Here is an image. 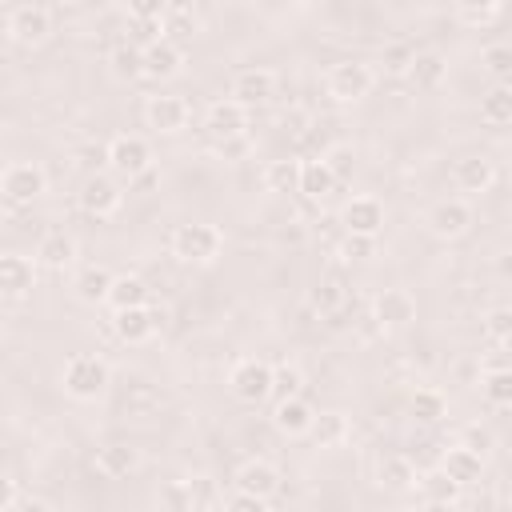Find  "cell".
Wrapping results in <instances>:
<instances>
[{
    "label": "cell",
    "mask_w": 512,
    "mask_h": 512,
    "mask_svg": "<svg viewBox=\"0 0 512 512\" xmlns=\"http://www.w3.org/2000/svg\"><path fill=\"white\" fill-rule=\"evenodd\" d=\"M60 384H64V392L72 400H100L108 392V384H112V368H108V360H100L92 352H80V356H72L64 364Z\"/></svg>",
    "instance_id": "6da1fadb"
},
{
    "label": "cell",
    "mask_w": 512,
    "mask_h": 512,
    "mask_svg": "<svg viewBox=\"0 0 512 512\" xmlns=\"http://www.w3.org/2000/svg\"><path fill=\"white\" fill-rule=\"evenodd\" d=\"M220 248H224V236L212 224L192 220V224H176V232H172V256L184 264H212L220 256Z\"/></svg>",
    "instance_id": "7a4b0ae2"
},
{
    "label": "cell",
    "mask_w": 512,
    "mask_h": 512,
    "mask_svg": "<svg viewBox=\"0 0 512 512\" xmlns=\"http://www.w3.org/2000/svg\"><path fill=\"white\" fill-rule=\"evenodd\" d=\"M372 84H376V72H372L368 60H340V64L328 68V80H324L328 96L340 100V104L364 100V96L372 92Z\"/></svg>",
    "instance_id": "3957f363"
},
{
    "label": "cell",
    "mask_w": 512,
    "mask_h": 512,
    "mask_svg": "<svg viewBox=\"0 0 512 512\" xmlns=\"http://www.w3.org/2000/svg\"><path fill=\"white\" fill-rule=\"evenodd\" d=\"M108 168L120 180H140L152 168V144L136 132H120L108 140Z\"/></svg>",
    "instance_id": "277c9868"
},
{
    "label": "cell",
    "mask_w": 512,
    "mask_h": 512,
    "mask_svg": "<svg viewBox=\"0 0 512 512\" xmlns=\"http://www.w3.org/2000/svg\"><path fill=\"white\" fill-rule=\"evenodd\" d=\"M228 388L240 404H260L272 396V364L268 360H256V356H244L232 364L228 372Z\"/></svg>",
    "instance_id": "5b68a950"
},
{
    "label": "cell",
    "mask_w": 512,
    "mask_h": 512,
    "mask_svg": "<svg viewBox=\"0 0 512 512\" xmlns=\"http://www.w3.org/2000/svg\"><path fill=\"white\" fill-rule=\"evenodd\" d=\"M0 192H4L8 204H32L36 196L48 192V172L40 164H32V160H16V164L4 168Z\"/></svg>",
    "instance_id": "8992f818"
},
{
    "label": "cell",
    "mask_w": 512,
    "mask_h": 512,
    "mask_svg": "<svg viewBox=\"0 0 512 512\" xmlns=\"http://www.w3.org/2000/svg\"><path fill=\"white\" fill-rule=\"evenodd\" d=\"M4 28H8V36H12L16 44L36 48V44H44L48 32H52V8H44V4H16V8L8 12Z\"/></svg>",
    "instance_id": "52a82bcc"
},
{
    "label": "cell",
    "mask_w": 512,
    "mask_h": 512,
    "mask_svg": "<svg viewBox=\"0 0 512 512\" xmlns=\"http://www.w3.org/2000/svg\"><path fill=\"white\" fill-rule=\"evenodd\" d=\"M204 132L212 136V144L244 140V132H248V108H240L232 96L228 100H212L208 112H204Z\"/></svg>",
    "instance_id": "ba28073f"
},
{
    "label": "cell",
    "mask_w": 512,
    "mask_h": 512,
    "mask_svg": "<svg viewBox=\"0 0 512 512\" xmlns=\"http://www.w3.org/2000/svg\"><path fill=\"white\" fill-rule=\"evenodd\" d=\"M428 232L436 236V240H460L468 228H472V208H468V200H456V196H448V200H436L432 208H428Z\"/></svg>",
    "instance_id": "9c48e42d"
},
{
    "label": "cell",
    "mask_w": 512,
    "mask_h": 512,
    "mask_svg": "<svg viewBox=\"0 0 512 512\" xmlns=\"http://www.w3.org/2000/svg\"><path fill=\"white\" fill-rule=\"evenodd\" d=\"M272 92H276V76H272V68L248 64V68H240V72L232 76V100H236L240 108H256V104L272 100Z\"/></svg>",
    "instance_id": "30bf717a"
},
{
    "label": "cell",
    "mask_w": 512,
    "mask_h": 512,
    "mask_svg": "<svg viewBox=\"0 0 512 512\" xmlns=\"http://www.w3.org/2000/svg\"><path fill=\"white\" fill-rule=\"evenodd\" d=\"M188 100L184 96H152L148 104H144V120H148V128L152 132H160V136H176V132H184L188 128Z\"/></svg>",
    "instance_id": "8fae6325"
},
{
    "label": "cell",
    "mask_w": 512,
    "mask_h": 512,
    "mask_svg": "<svg viewBox=\"0 0 512 512\" xmlns=\"http://www.w3.org/2000/svg\"><path fill=\"white\" fill-rule=\"evenodd\" d=\"M120 204H124L120 180H112V176H104V172H96V176L84 180V188H80V208H84L88 216H112Z\"/></svg>",
    "instance_id": "7c38bea8"
},
{
    "label": "cell",
    "mask_w": 512,
    "mask_h": 512,
    "mask_svg": "<svg viewBox=\"0 0 512 512\" xmlns=\"http://www.w3.org/2000/svg\"><path fill=\"white\" fill-rule=\"evenodd\" d=\"M372 320L380 328H408L416 320V300L412 292L404 288H384L376 300H372Z\"/></svg>",
    "instance_id": "4fadbf2b"
},
{
    "label": "cell",
    "mask_w": 512,
    "mask_h": 512,
    "mask_svg": "<svg viewBox=\"0 0 512 512\" xmlns=\"http://www.w3.org/2000/svg\"><path fill=\"white\" fill-rule=\"evenodd\" d=\"M340 216H344L348 236H372L376 240L380 228H384V204L376 196H352Z\"/></svg>",
    "instance_id": "5bb4252c"
},
{
    "label": "cell",
    "mask_w": 512,
    "mask_h": 512,
    "mask_svg": "<svg viewBox=\"0 0 512 512\" xmlns=\"http://www.w3.org/2000/svg\"><path fill=\"white\" fill-rule=\"evenodd\" d=\"M236 492H248V496H260V500H272L276 492H280V472H276V464H268V460H244L240 468H236Z\"/></svg>",
    "instance_id": "9a60e30c"
},
{
    "label": "cell",
    "mask_w": 512,
    "mask_h": 512,
    "mask_svg": "<svg viewBox=\"0 0 512 512\" xmlns=\"http://www.w3.org/2000/svg\"><path fill=\"white\" fill-rule=\"evenodd\" d=\"M184 72V48L172 44V40H152L144 44V76L148 80H172Z\"/></svg>",
    "instance_id": "2e32d148"
},
{
    "label": "cell",
    "mask_w": 512,
    "mask_h": 512,
    "mask_svg": "<svg viewBox=\"0 0 512 512\" xmlns=\"http://www.w3.org/2000/svg\"><path fill=\"white\" fill-rule=\"evenodd\" d=\"M36 288V260L20 252L0 256V296H28Z\"/></svg>",
    "instance_id": "e0dca14e"
},
{
    "label": "cell",
    "mask_w": 512,
    "mask_h": 512,
    "mask_svg": "<svg viewBox=\"0 0 512 512\" xmlns=\"http://www.w3.org/2000/svg\"><path fill=\"white\" fill-rule=\"evenodd\" d=\"M416 488H420V500L428 504V508H456V500H460V484L436 464V468H428V472H420L416 476Z\"/></svg>",
    "instance_id": "ac0fdd59"
},
{
    "label": "cell",
    "mask_w": 512,
    "mask_h": 512,
    "mask_svg": "<svg viewBox=\"0 0 512 512\" xmlns=\"http://www.w3.org/2000/svg\"><path fill=\"white\" fill-rule=\"evenodd\" d=\"M112 328H116V336L124 340V344H144V340H152V332L160 328V316L144 304V308H124V312H116L112 316Z\"/></svg>",
    "instance_id": "d6986e66"
},
{
    "label": "cell",
    "mask_w": 512,
    "mask_h": 512,
    "mask_svg": "<svg viewBox=\"0 0 512 512\" xmlns=\"http://www.w3.org/2000/svg\"><path fill=\"white\" fill-rule=\"evenodd\" d=\"M136 468H140V448H132V444H124V440H112V444H104V448L96 452V472L108 476V480H124V476H132Z\"/></svg>",
    "instance_id": "ffe728a7"
},
{
    "label": "cell",
    "mask_w": 512,
    "mask_h": 512,
    "mask_svg": "<svg viewBox=\"0 0 512 512\" xmlns=\"http://www.w3.org/2000/svg\"><path fill=\"white\" fill-rule=\"evenodd\" d=\"M72 260H76V240H72L64 228H52V232L40 236V244H36V264H40V268L64 272Z\"/></svg>",
    "instance_id": "44dd1931"
},
{
    "label": "cell",
    "mask_w": 512,
    "mask_h": 512,
    "mask_svg": "<svg viewBox=\"0 0 512 512\" xmlns=\"http://www.w3.org/2000/svg\"><path fill=\"white\" fill-rule=\"evenodd\" d=\"M452 180L460 192H488L496 184V164L488 156H464V160H456Z\"/></svg>",
    "instance_id": "7402d4cb"
},
{
    "label": "cell",
    "mask_w": 512,
    "mask_h": 512,
    "mask_svg": "<svg viewBox=\"0 0 512 512\" xmlns=\"http://www.w3.org/2000/svg\"><path fill=\"white\" fill-rule=\"evenodd\" d=\"M440 468H444L460 488H468V484H480V480H484V456L468 452L464 444H452V448L444 452Z\"/></svg>",
    "instance_id": "603a6c76"
},
{
    "label": "cell",
    "mask_w": 512,
    "mask_h": 512,
    "mask_svg": "<svg viewBox=\"0 0 512 512\" xmlns=\"http://www.w3.org/2000/svg\"><path fill=\"white\" fill-rule=\"evenodd\" d=\"M404 76L412 80V88L432 92V88L444 84V76H448V60H444L440 52H412V64H408Z\"/></svg>",
    "instance_id": "cb8c5ba5"
},
{
    "label": "cell",
    "mask_w": 512,
    "mask_h": 512,
    "mask_svg": "<svg viewBox=\"0 0 512 512\" xmlns=\"http://www.w3.org/2000/svg\"><path fill=\"white\" fill-rule=\"evenodd\" d=\"M332 188H336V176L328 172V164L320 156L300 160V168H296V192H304L308 200H324Z\"/></svg>",
    "instance_id": "d4e9b609"
},
{
    "label": "cell",
    "mask_w": 512,
    "mask_h": 512,
    "mask_svg": "<svg viewBox=\"0 0 512 512\" xmlns=\"http://www.w3.org/2000/svg\"><path fill=\"white\" fill-rule=\"evenodd\" d=\"M312 404L304 396H292V400H276L272 408V424L284 432V436H308V424H312Z\"/></svg>",
    "instance_id": "484cf974"
},
{
    "label": "cell",
    "mask_w": 512,
    "mask_h": 512,
    "mask_svg": "<svg viewBox=\"0 0 512 512\" xmlns=\"http://www.w3.org/2000/svg\"><path fill=\"white\" fill-rule=\"evenodd\" d=\"M308 436L316 440V448H340L348 436H352V424L344 412L328 408V412H316L312 424H308Z\"/></svg>",
    "instance_id": "4316f807"
},
{
    "label": "cell",
    "mask_w": 512,
    "mask_h": 512,
    "mask_svg": "<svg viewBox=\"0 0 512 512\" xmlns=\"http://www.w3.org/2000/svg\"><path fill=\"white\" fill-rule=\"evenodd\" d=\"M200 32V12L192 4H164V16H160V36L180 44L188 36Z\"/></svg>",
    "instance_id": "83f0119b"
},
{
    "label": "cell",
    "mask_w": 512,
    "mask_h": 512,
    "mask_svg": "<svg viewBox=\"0 0 512 512\" xmlns=\"http://www.w3.org/2000/svg\"><path fill=\"white\" fill-rule=\"evenodd\" d=\"M416 464L408 460V456H384L380 464H376V484L380 488H388V492H412L416 488Z\"/></svg>",
    "instance_id": "f1b7e54d"
},
{
    "label": "cell",
    "mask_w": 512,
    "mask_h": 512,
    "mask_svg": "<svg viewBox=\"0 0 512 512\" xmlns=\"http://www.w3.org/2000/svg\"><path fill=\"white\" fill-rule=\"evenodd\" d=\"M108 288H112V272H108L104 264H88V268H80L76 280H72V292H76V300H84V304H104V300H108Z\"/></svg>",
    "instance_id": "f546056e"
},
{
    "label": "cell",
    "mask_w": 512,
    "mask_h": 512,
    "mask_svg": "<svg viewBox=\"0 0 512 512\" xmlns=\"http://www.w3.org/2000/svg\"><path fill=\"white\" fill-rule=\"evenodd\" d=\"M108 72L116 80H136L144 76V48L132 44V40H120L112 52H108Z\"/></svg>",
    "instance_id": "4dcf8cb0"
},
{
    "label": "cell",
    "mask_w": 512,
    "mask_h": 512,
    "mask_svg": "<svg viewBox=\"0 0 512 512\" xmlns=\"http://www.w3.org/2000/svg\"><path fill=\"white\" fill-rule=\"evenodd\" d=\"M104 304H112L116 312H124V308H144L148 304V284L140 280V276H112V288H108V300Z\"/></svg>",
    "instance_id": "1f68e13d"
},
{
    "label": "cell",
    "mask_w": 512,
    "mask_h": 512,
    "mask_svg": "<svg viewBox=\"0 0 512 512\" xmlns=\"http://www.w3.org/2000/svg\"><path fill=\"white\" fill-rule=\"evenodd\" d=\"M480 120L492 128H504L512 120V88L508 84H496L492 92L480 96Z\"/></svg>",
    "instance_id": "d6a6232c"
},
{
    "label": "cell",
    "mask_w": 512,
    "mask_h": 512,
    "mask_svg": "<svg viewBox=\"0 0 512 512\" xmlns=\"http://www.w3.org/2000/svg\"><path fill=\"white\" fill-rule=\"evenodd\" d=\"M408 412H412V420H420V424H436V420H444L448 400H444V392H436V388H416L412 400H408Z\"/></svg>",
    "instance_id": "836d02e7"
},
{
    "label": "cell",
    "mask_w": 512,
    "mask_h": 512,
    "mask_svg": "<svg viewBox=\"0 0 512 512\" xmlns=\"http://www.w3.org/2000/svg\"><path fill=\"white\" fill-rule=\"evenodd\" d=\"M480 396L492 408H508L512 404V372L508 368H484L480 376Z\"/></svg>",
    "instance_id": "e575fe53"
},
{
    "label": "cell",
    "mask_w": 512,
    "mask_h": 512,
    "mask_svg": "<svg viewBox=\"0 0 512 512\" xmlns=\"http://www.w3.org/2000/svg\"><path fill=\"white\" fill-rule=\"evenodd\" d=\"M480 64H484V72H488L496 84H508V76H512V48H508V44H488V48L480 52Z\"/></svg>",
    "instance_id": "d590c367"
},
{
    "label": "cell",
    "mask_w": 512,
    "mask_h": 512,
    "mask_svg": "<svg viewBox=\"0 0 512 512\" xmlns=\"http://www.w3.org/2000/svg\"><path fill=\"white\" fill-rule=\"evenodd\" d=\"M296 168H300V160H268L264 164V188L268 192H292L296 188Z\"/></svg>",
    "instance_id": "8d00e7d4"
},
{
    "label": "cell",
    "mask_w": 512,
    "mask_h": 512,
    "mask_svg": "<svg viewBox=\"0 0 512 512\" xmlns=\"http://www.w3.org/2000/svg\"><path fill=\"white\" fill-rule=\"evenodd\" d=\"M300 388H304V372L296 364H272V396L276 400H292V396H300Z\"/></svg>",
    "instance_id": "74e56055"
},
{
    "label": "cell",
    "mask_w": 512,
    "mask_h": 512,
    "mask_svg": "<svg viewBox=\"0 0 512 512\" xmlns=\"http://www.w3.org/2000/svg\"><path fill=\"white\" fill-rule=\"evenodd\" d=\"M500 12H504V8H500L496 0H484V4H456V20L468 24V28H484V24H492Z\"/></svg>",
    "instance_id": "f35d334b"
},
{
    "label": "cell",
    "mask_w": 512,
    "mask_h": 512,
    "mask_svg": "<svg viewBox=\"0 0 512 512\" xmlns=\"http://www.w3.org/2000/svg\"><path fill=\"white\" fill-rule=\"evenodd\" d=\"M308 300H312V308H320L324 316H332V312L344 304V288H340L336 280H320V284L312 288V296H308Z\"/></svg>",
    "instance_id": "ab89813d"
},
{
    "label": "cell",
    "mask_w": 512,
    "mask_h": 512,
    "mask_svg": "<svg viewBox=\"0 0 512 512\" xmlns=\"http://www.w3.org/2000/svg\"><path fill=\"white\" fill-rule=\"evenodd\" d=\"M320 160L328 164V172L336 176V184H340V180H348V176H352V168H356V156H352V148H348V144H336V148H328Z\"/></svg>",
    "instance_id": "60d3db41"
},
{
    "label": "cell",
    "mask_w": 512,
    "mask_h": 512,
    "mask_svg": "<svg viewBox=\"0 0 512 512\" xmlns=\"http://www.w3.org/2000/svg\"><path fill=\"white\" fill-rule=\"evenodd\" d=\"M160 504L164 512H192V492H188V480H172L160 488Z\"/></svg>",
    "instance_id": "b9f144b4"
},
{
    "label": "cell",
    "mask_w": 512,
    "mask_h": 512,
    "mask_svg": "<svg viewBox=\"0 0 512 512\" xmlns=\"http://www.w3.org/2000/svg\"><path fill=\"white\" fill-rule=\"evenodd\" d=\"M340 256H344L348 264H352V260H356V264H360V260H372V256H376V240H372V236H348V232H344Z\"/></svg>",
    "instance_id": "7bdbcfd3"
},
{
    "label": "cell",
    "mask_w": 512,
    "mask_h": 512,
    "mask_svg": "<svg viewBox=\"0 0 512 512\" xmlns=\"http://www.w3.org/2000/svg\"><path fill=\"white\" fill-rule=\"evenodd\" d=\"M484 332L504 348V344H508V336H512V312H508L504 304H500V308H492V312L484 316Z\"/></svg>",
    "instance_id": "ee69618b"
},
{
    "label": "cell",
    "mask_w": 512,
    "mask_h": 512,
    "mask_svg": "<svg viewBox=\"0 0 512 512\" xmlns=\"http://www.w3.org/2000/svg\"><path fill=\"white\" fill-rule=\"evenodd\" d=\"M460 444H464L468 452H476V456H488V452L496 448V436H492V428H484V424H468L464 436H460Z\"/></svg>",
    "instance_id": "f6af8a7d"
},
{
    "label": "cell",
    "mask_w": 512,
    "mask_h": 512,
    "mask_svg": "<svg viewBox=\"0 0 512 512\" xmlns=\"http://www.w3.org/2000/svg\"><path fill=\"white\" fill-rule=\"evenodd\" d=\"M380 64H384V72H392V76H404V72H408V64H412V48L396 40V44H388V48H384Z\"/></svg>",
    "instance_id": "bcb514c9"
},
{
    "label": "cell",
    "mask_w": 512,
    "mask_h": 512,
    "mask_svg": "<svg viewBox=\"0 0 512 512\" xmlns=\"http://www.w3.org/2000/svg\"><path fill=\"white\" fill-rule=\"evenodd\" d=\"M188 492H192V512H212V500H216V484L208 476H196L188 480Z\"/></svg>",
    "instance_id": "7dc6e473"
},
{
    "label": "cell",
    "mask_w": 512,
    "mask_h": 512,
    "mask_svg": "<svg viewBox=\"0 0 512 512\" xmlns=\"http://www.w3.org/2000/svg\"><path fill=\"white\" fill-rule=\"evenodd\" d=\"M220 512H268V500L248 496V492H232V496L224 500V508H220Z\"/></svg>",
    "instance_id": "c3c4849f"
},
{
    "label": "cell",
    "mask_w": 512,
    "mask_h": 512,
    "mask_svg": "<svg viewBox=\"0 0 512 512\" xmlns=\"http://www.w3.org/2000/svg\"><path fill=\"white\" fill-rule=\"evenodd\" d=\"M164 16V0H136L128 8V20H160Z\"/></svg>",
    "instance_id": "681fc988"
},
{
    "label": "cell",
    "mask_w": 512,
    "mask_h": 512,
    "mask_svg": "<svg viewBox=\"0 0 512 512\" xmlns=\"http://www.w3.org/2000/svg\"><path fill=\"white\" fill-rule=\"evenodd\" d=\"M8 512H52V504L40 500V496H16V504Z\"/></svg>",
    "instance_id": "f907efd6"
},
{
    "label": "cell",
    "mask_w": 512,
    "mask_h": 512,
    "mask_svg": "<svg viewBox=\"0 0 512 512\" xmlns=\"http://www.w3.org/2000/svg\"><path fill=\"white\" fill-rule=\"evenodd\" d=\"M16 480H8V476H0V512H8L12 504H16Z\"/></svg>",
    "instance_id": "816d5d0a"
},
{
    "label": "cell",
    "mask_w": 512,
    "mask_h": 512,
    "mask_svg": "<svg viewBox=\"0 0 512 512\" xmlns=\"http://www.w3.org/2000/svg\"><path fill=\"white\" fill-rule=\"evenodd\" d=\"M392 512H420V508H412V504H400V508H392Z\"/></svg>",
    "instance_id": "f5cc1de1"
},
{
    "label": "cell",
    "mask_w": 512,
    "mask_h": 512,
    "mask_svg": "<svg viewBox=\"0 0 512 512\" xmlns=\"http://www.w3.org/2000/svg\"><path fill=\"white\" fill-rule=\"evenodd\" d=\"M452 512H464V508H452Z\"/></svg>",
    "instance_id": "db71d44e"
}]
</instances>
